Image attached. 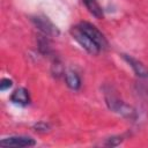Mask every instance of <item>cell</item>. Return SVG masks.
Wrapping results in <instances>:
<instances>
[{
	"label": "cell",
	"mask_w": 148,
	"mask_h": 148,
	"mask_svg": "<svg viewBox=\"0 0 148 148\" xmlns=\"http://www.w3.org/2000/svg\"><path fill=\"white\" fill-rule=\"evenodd\" d=\"M105 102H106L110 110H112V111H114L121 116L132 117V114L134 113V110L130 105L125 104L117 96H114L111 91H105Z\"/></svg>",
	"instance_id": "7a4b0ae2"
},
{
	"label": "cell",
	"mask_w": 148,
	"mask_h": 148,
	"mask_svg": "<svg viewBox=\"0 0 148 148\" xmlns=\"http://www.w3.org/2000/svg\"><path fill=\"white\" fill-rule=\"evenodd\" d=\"M77 25H79V28H80L84 34H87V35L96 43V45H97L101 50L106 49V46H108V40H106V38L104 37V35H103L94 24H91V23H89V22H81V23H79Z\"/></svg>",
	"instance_id": "3957f363"
},
{
	"label": "cell",
	"mask_w": 148,
	"mask_h": 148,
	"mask_svg": "<svg viewBox=\"0 0 148 148\" xmlns=\"http://www.w3.org/2000/svg\"><path fill=\"white\" fill-rule=\"evenodd\" d=\"M10 101L20 106H25L30 103V97H29V92L27 89L24 88H17L13 91V94L10 95Z\"/></svg>",
	"instance_id": "52a82bcc"
},
{
	"label": "cell",
	"mask_w": 148,
	"mask_h": 148,
	"mask_svg": "<svg viewBox=\"0 0 148 148\" xmlns=\"http://www.w3.org/2000/svg\"><path fill=\"white\" fill-rule=\"evenodd\" d=\"M65 80H66V84L73 89V90H77L81 86V80H80V76L73 72V71H68L66 72L65 74Z\"/></svg>",
	"instance_id": "9c48e42d"
},
{
	"label": "cell",
	"mask_w": 148,
	"mask_h": 148,
	"mask_svg": "<svg viewBox=\"0 0 148 148\" xmlns=\"http://www.w3.org/2000/svg\"><path fill=\"white\" fill-rule=\"evenodd\" d=\"M124 60L132 67V69L134 71V73L139 76V77H148V68L139 60H136L135 58L127 56V54H123Z\"/></svg>",
	"instance_id": "8992f818"
},
{
	"label": "cell",
	"mask_w": 148,
	"mask_h": 148,
	"mask_svg": "<svg viewBox=\"0 0 148 148\" xmlns=\"http://www.w3.org/2000/svg\"><path fill=\"white\" fill-rule=\"evenodd\" d=\"M35 145L36 141L32 138L24 135H14L9 138H5L0 141L1 147H31Z\"/></svg>",
	"instance_id": "277c9868"
},
{
	"label": "cell",
	"mask_w": 148,
	"mask_h": 148,
	"mask_svg": "<svg viewBox=\"0 0 148 148\" xmlns=\"http://www.w3.org/2000/svg\"><path fill=\"white\" fill-rule=\"evenodd\" d=\"M123 140H121V138L119 139V136H112V138H109V139H106V141L104 142V146H111V147H116V146H118L120 142H121Z\"/></svg>",
	"instance_id": "30bf717a"
},
{
	"label": "cell",
	"mask_w": 148,
	"mask_h": 148,
	"mask_svg": "<svg viewBox=\"0 0 148 148\" xmlns=\"http://www.w3.org/2000/svg\"><path fill=\"white\" fill-rule=\"evenodd\" d=\"M82 2L92 16H95L96 18L103 17V9L99 6V3L97 2V0H82Z\"/></svg>",
	"instance_id": "ba28073f"
},
{
	"label": "cell",
	"mask_w": 148,
	"mask_h": 148,
	"mask_svg": "<svg viewBox=\"0 0 148 148\" xmlns=\"http://www.w3.org/2000/svg\"><path fill=\"white\" fill-rule=\"evenodd\" d=\"M12 86H13V81L10 79H2L1 82H0V89H1V91H5V90L9 89Z\"/></svg>",
	"instance_id": "8fae6325"
},
{
	"label": "cell",
	"mask_w": 148,
	"mask_h": 148,
	"mask_svg": "<svg viewBox=\"0 0 148 148\" xmlns=\"http://www.w3.org/2000/svg\"><path fill=\"white\" fill-rule=\"evenodd\" d=\"M32 22L35 23V25L40 30L43 31L45 35H49V36H57L59 34L57 27L45 16H35L31 18Z\"/></svg>",
	"instance_id": "5b68a950"
},
{
	"label": "cell",
	"mask_w": 148,
	"mask_h": 148,
	"mask_svg": "<svg viewBox=\"0 0 148 148\" xmlns=\"http://www.w3.org/2000/svg\"><path fill=\"white\" fill-rule=\"evenodd\" d=\"M71 35L73 36V38H74L88 53H90V54H92V56H96V54L99 53L101 49L96 45V43H95L87 34H84V32L79 28V25H75V27H73V28L71 29Z\"/></svg>",
	"instance_id": "6da1fadb"
}]
</instances>
